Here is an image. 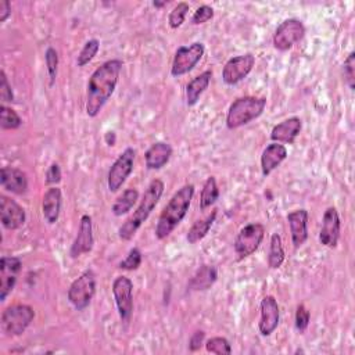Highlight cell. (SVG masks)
I'll return each instance as SVG.
<instances>
[{
	"label": "cell",
	"instance_id": "obj_9",
	"mask_svg": "<svg viewBox=\"0 0 355 355\" xmlns=\"http://www.w3.org/2000/svg\"><path fill=\"white\" fill-rule=\"evenodd\" d=\"M112 296L121 321L128 323L134 312V283L127 276H118L112 283Z\"/></svg>",
	"mask_w": 355,
	"mask_h": 355
},
{
	"label": "cell",
	"instance_id": "obj_36",
	"mask_svg": "<svg viewBox=\"0 0 355 355\" xmlns=\"http://www.w3.org/2000/svg\"><path fill=\"white\" fill-rule=\"evenodd\" d=\"M141 264H142V253H141L139 249L134 247L128 253L127 258L120 263V268L121 270H127V271H135V270H138L141 267Z\"/></svg>",
	"mask_w": 355,
	"mask_h": 355
},
{
	"label": "cell",
	"instance_id": "obj_4",
	"mask_svg": "<svg viewBox=\"0 0 355 355\" xmlns=\"http://www.w3.org/2000/svg\"><path fill=\"white\" fill-rule=\"evenodd\" d=\"M267 107V99L246 96L234 100L226 115V127L229 130L242 128L263 115Z\"/></svg>",
	"mask_w": 355,
	"mask_h": 355
},
{
	"label": "cell",
	"instance_id": "obj_7",
	"mask_svg": "<svg viewBox=\"0 0 355 355\" xmlns=\"http://www.w3.org/2000/svg\"><path fill=\"white\" fill-rule=\"evenodd\" d=\"M265 227L261 223H249L238 234L234 241V252L241 260L254 254L264 241Z\"/></svg>",
	"mask_w": 355,
	"mask_h": 355
},
{
	"label": "cell",
	"instance_id": "obj_27",
	"mask_svg": "<svg viewBox=\"0 0 355 355\" xmlns=\"http://www.w3.org/2000/svg\"><path fill=\"white\" fill-rule=\"evenodd\" d=\"M138 200H139V192L132 187L127 189L112 204V214L115 216H123L128 214Z\"/></svg>",
	"mask_w": 355,
	"mask_h": 355
},
{
	"label": "cell",
	"instance_id": "obj_19",
	"mask_svg": "<svg viewBox=\"0 0 355 355\" xmlns=\"http://www.w3.org/2000/svg\"><path fill=\"white\" fill-rule=\"evenodd\" d=\"M303 128L301 120L297 116L287 118V120L282 121L281 124L275 125L271 132V139L275 143H294L296 138L300 135Z\"/></svg>",
	"mask_w": 355,
	"mask_h": 355
},
{
	"label": "cell",
	"instance_id": "obj_35",
	"mask_svg": "<svg viewBox=\"0 0 355 355\" xmlns=\"http://www.w3.org/2000/svg\"><path fill=\"white\" fill-rule=\"evenodd\" d=\"M343 70H344V78H345L348 88L351 90H354V88H355V53L354 52H351L347 56V59L344 60Z\"/></svg>",
	"mask_w": 355,
	"mask_h": 355
},
{
	"label": "cell",
	"instance_id": "obj_13",
	"mask_svg": "<svg viewBox=\"0 0 355 355\" xmlns=\"http://www.w3.org/2000/svg\"><path fill=\"white\" fill-rule=\"evenodd\" d=\"M23 263L17 257H3L0 260V301H5L17 283V274Z\"/></svg>",
	"mask_w": 355,
	"mask_h": 355
},
{
	"label": "cell",
	"instance_id": "obj_28",
	"mask_svg": "<svg viewBox=\"0 0 355 355\" xmlns=\"http://www.w3.org/2000/svg\"><path fill=\"white\" fill-rule=\"evenodd\" d=\"M283 261H285V250H283L282 238L278 233H274L271 238V245H270L268 265L272 270H278L282 267Z\"/></svg>",
	"mask_w": 355,
	"mask_h": 355
},
{
	"label": "cell",
	"instance_id": "obj_30",
	"mask_svg": "<svg viewBox=\"0 0 355 355\" xmlns=\"http://www.w3.org/2000/svg\"><path fill=\"white\" fill-rule=\"evenodd\" d=\"M23 124L20 115L10 107L2 105L0 107V127L3 130H19Z\"/></svg>",
	"mask_w": 355,
	"mask_h": 355
},
{
	"label": "cell",
	"instance_id": "obj_1",
	"mask_svg": "<svg viewBox=\"0 0 355 355\" xmlns=\"http://www.w3.org/2000/svg\"><path fill=\"white\" fill-rule=\"evenodd\" d=\"M123 65L121 60H108L92 74L86 90V114L89 116H97L104 104L111 99Z\"/></svg>",
	"mask_w": 355,
	"mask_h": 355
},
{
	"label": "cell",
	"instance_id": "obj_26",
	"mask_svg": "<svg viewBox=\"0 0 355 355\" xmlns=\"http://www.w3.org/2000/svg\"><path fill=\"white\" fill-rule=\"evenodd\" d=\"M215 218H216V210L212 211V212H211L208 216H205L204 219H200V221L194 222V225H193V226L189 229V232H187V236H186L187 242H189L190 245H194V243L203 241V239L205 238V236L208 234V232H210L212 223L215 222Z\"/></svg>",
	"mask_w": 355,
	"mask_h": 355
},
{
	"label": "cell",
	"instance_id": "obj_17",
	"mask_svg": "<svg viewBox=\"0 0 355 355\" xmlns=\"http://www.w3.org/2000/svg\"><path fill=\"white\" fill-rule=\"evenodd\" d=\"M279 319L281 312L278 301L272 296H265L261 301V319L258 323L260 333L263 336H271L276 330Z\"/></svg>",
	"mask_w": 355,
	"mask_h": 355
},
{
	"label": "cell",
	"instance_id": "obj_3",
	"mask_svg": "<svg viewBox=\"0 0 355 355\" xmlns=\"http://www.w3.org/2000/svg\"><path fill=\"white\" fill-rule=\"evenodd\" d=\"M164 193V183L160 179H154L150 182L149 187L146 189L141 204L138 205L136 211L124 222V225L118 230V234L123 241H131L138 229L143 225V222L150 216L156 205L159 204L161 196Z\"/></svg>",
	"mask_w": 355,
	"mask_h": 355
},
{
	"label": "cell",
	"instance_id": "obj_38",
	"mask_svg": "<svg viewBox=\"0 0 355 355\" xmlns=\"http://www.w3.org/2000/svg\"><path fill=\"white\" fill-rule=\"evenodd\" d=\"M310 321H311V314L310 311L301 304L297 307V311H296V327L300 333H304L310 325Z\"/></svg>",
	"mask_w": 355,
	"mask_h": 355
},
{
	"label": "cell",
	"instance_id": "obj_39",
	"mask_svg": "<svg viewBox=\"0 0 355 355\" xmlns=\"http://www.w3.org/2000/svg\"><path fill=\"white\" fill-rule=\"evenodd\" d=\"M0 99H2L3 103L14 101V94H13L12 86L8 81V77H6L5 71L0 72Z\"/></svg>",
	"mask_w": 355,
	"mask_h": 355
},
{
	"label": "cell",
	"instance_id": "obj_25",
	"mask_svg": "<svg viewBox=\"0 0 355 355\" xmlns=\"http://www.w3.org/2000/svg\"><path fill=\"white\" fill-rule=\"evenodd\" d=\"M216 279H218L216 268L212 265H203L196 271V274L190 279L189 289L196 290V292L208 290L212 287V285L216 282Z\"/></svg>",
	"mask_w": 355,
	"mask_h": 355
},
{
	"label": "cell",
	"instance_id": "obj_8",
	"mask_svg": "<svg viewBox=\"0 0 355 355\" xmlns=\"http://www.w3.org/2000/svg\"><path fill=\"white\" fill-rule=\"evenodd\" d=\"M135 156H136V152L132 148H128L114 161V164L108 171V179H107L110 192L115 193L120 190L125 183V181L130 178V175L134 171Z\"/></svg>",
	"mask_w": 355,
	"mask_h": 355
},
{
	"label": "cell",
	"instance_id": "obj_6",
	"mask_svg": "<svg viewBox=\"0 0 355 355\" xmlns=\"http://www.w3.org/2000/svg\"><path fill=\"white\" fill-rule=\"evenodd\" d=\"M94 293H96V276L92 270H88L71 283L67 296H68V301L74 305L75 310L83 311L93 300Z\"/></svg>",
	"mask_w": 355,
	"mask_h": 355
},
{
	"label": "cell",
	"instance_id": "obj_31",
	"mask_svg": "<svg viewBox=\"0 0 355 355\" xmlns=\"http://www.w3.org/2000/svg\"><path fill=\"white\" fill-rule=\"evenodd\" d=\"M100 49V42L97 39H90L85 43V46L82 48L78 59H77V63H78V67H85L86 64H89L94 56L97 54Z\"/></svg>",
	"mask_w": 355,
	"mask_h": 355
},
{
	"label": "cell",
	"instance_id": "obj_42",
	"mask_svg": "<svg viewBox=\"0 0 355 355\" xmlns=\"http://www.w3.org/2000/svg\"><path fill=\"white\" fill-rule=\"evenodd\" d=\"M12 14V6L8 0H0V23H5Z\"/></svg>",
	"mask_w": 355,
	"mask_h": 355
},
{
	"label": "cell",
	"instance_id": "obj_23",
	"mask_svg": "<svg viewBox=\"0 0 355 355\" xmlns=\"http://www.w3.org/2000/svg\"><path fill=\"white\" fill-rule=\"evenodd\" d=\"M172 148L165 142H157L150 146L145 154L146 167L149 170H161L171 159Z\"/></svg>",
	"mask_w": 355,
	"mask_h": 355
},
{
	"label": "cell",
	"instance_id": "obj_2",
	"mask_svg": "<svg viewBox=\"0 0 355 355\" xmlns=\"http://www.w3.org/2000/svg\"><path fill=\"white\" fill-rule=\"evenodd\" d=\"M194 196V186L185 185L181 187L170 200V203L163 210L157 226H156V236L157 239L163 241L172 233V230L183 221L186 216L192 200Z\"/></svg>",
	"mask_w": 355,
	"mask_h": 355
},
{
	"label": "cell",
	"instance_id": "obj_16",
	"mask_svg": "<svg viewBox=\"0 0 355 355\" xmlns=\"http://www.w3.org/2000/svg\"><path fill=\"white\" fill-rule=\"evenodd\" d=\"M93 245H94V239H93L92 218L89 215H82L77 238L70 250V256L72 258H78L82 254L90 253L93 249Z\"/></svg>",
	"mask_w": 355,
	"mask_h": 355
},
{
	"label": "cell",
	"instance_id": "obj_20",
	"mask_svg": "<svg viewBox=\"0 0 355 355\" xmlns=\"http://www.w3.org/2000/svg\"><path fill=\"white\" fill-rule=\"evenodd\" d=\"M0 183H2L3 189L14 194H24L28 189L27 174L13 167L2 168V172H0Z\"/></svg>",
	"mask_w": 355,
	"mask_h": 355
},
{
	"label": "cell",
	"instance_id": "obj_37",
	"mask_svg": "<svg viewBox=\"0 0 355 355\" xmlns=\"http://www.w3.org/2000/svg\"><path fill=\"white\" fill-rule=\"evenodd\" d=\"M212 19H214V9L207 6V5H203L194 12V14L192 17V24L200 26V24H204V23H207Z\"/></svg>",
	"mask_w": 355,
	"mask_h": 355
},
{
	"label": "cell",
	"instance_id": "obj_15",
	"mask_svg": "<svg viewBox=\"0 0 355 355\" xmlns=\"http://www.w3.org/2000/svg\"><path fill=\"white\" fill-rule=\"evenodd\" d=\"M340 227L341 222L337 210L334 207H329L323 214L322 227L319 233L321 243L329 249H334L340 239Z\"/></svg>",
	"mask_w": 355,
	"mask_h": 355
},
{
	"label": "cell",
	"instance_id": "obj_40",
	"mask_svg": "<svg viewBox=\"0 0 355 355\" xmlns=\"http://www.w3.org/2000/svg\"><path fill=\"white\" fill-rule=\"evenodd\" d=\"M60 181H61V170H60L59 164L53 163L46 172V183L48 185H57Z\"/></svg>",
	"mask_w": 355,
	"mask_h": 355
},
{
	"label": "cell",
	"instance_id": "obj_21",
	"mask_svg": "<svg viewBox=\"0 0 355 355\" xmlns=\"http://www.w3.org/2000/svg\"><path fill=\"white\" fill-rule=\"evenodd\" d=\"M287 159V149L281 143H272L267 146L261 156V170L263 175L268 176L274 170H276Z\"/></svg>",
	"mask_w": 355,
	"mask_h": 355
},
{
	"label": "cell",
	"instance_id": "obj_11",
	"mask_svg": "<svg viewBox=\"0 0 355 355\" xmlns=\"http://www.w3.org/2000/svg\"><path fill=\"white\" fill-rule=\"evenodd\" d=\"M204 52H205L204 45L200 42L179 48L175 53L172 68H171L172 77H182L190 72L197 65V63L203 59Z\"/></svg>",
	"mask_w": 355,
	"mask_h": 355
},
{
	"label": "cell",
	"instance_id": "obj_22",
	"mask_svg": "<svg viewBox=\"0 0 355 355\" xmlns=\"http://www.w3.org/2000/svg\"><path fill=\"white\" fill-rule=\"evenodd\" d=\"M61 201H63V194L59 187L54 186L46 190L42 201V211L48 223L53 225L59 221L60 211H61Z\"/></svg>",
	"mask_w": 355,
	"mask_h": 355
},
{
	"label": "cell",
	"instance_id": "obj_34",
	"mask_svg": "<svg viewBox=\"0 0 355 355\" xmlns=\"http://www.w3.org/2000/svg\"><path fill=\"white\" fill-rule=\"evenodd\" d=\"M45 59H46L48 74H49V78H50V85L53 86L54 82H56V78H57V68H59V54H57L56 49L49 48L46 50Z\"/></svg>",
	"mask_w": 355,
	"mask_h": 355
},
{
	"label": "cell",
	"instance_id": "obj_12",
	"mask_svg": "<svg viewBox=\"0 0 355 355\" xmlns=\"http://www.w3.org/2000/svg\"><path fill=\"white\" fill-rule=\"evenodd\" d=\"M254 64H256V56L252 53L230 59L222 70L223 82L230 86L239 83L252 72Z\"/></svg>",
	"mask_w": 355,
	"mask_h": 355
},
{
	"label": "cell",
	"instance_id": "obj_29",
	"mask_svg": "<svg viewBox=\"0 0 355 355\" xmlns=\"http://www.w3.org/2000/svg\"><path fill=\"white\" fill-rule=\"evenodd\" d=\"M219 197V190H218V185L214 176L207 178L203 190H201V196H200V208L201 210H207L208 207H211Z\"/></svg>",
	"mask_w": 355,
	"mask_h": 355
},
{
	"label": "cell",
	"instance_id": "obj_41",
	"mask_svg": "<svg viewBox=\"0 0 355 355\" xmlns=\"http://www.w3.org/2000/svg\"><path fill=\"white\" fill-rule=\"evenodd\" d=\"M204 337H205V333H204L203 330L194 332L193 336H192L190 340H189V348H190V351H197V349H200V347L203 345Z\"/></svg>",
	"mask_w": 355,
	"mask_h": 355
},
{
	"label": "cell",
	"instance_id": "obj_14",
	"mask_svg": "<svg viewBox=\"0 0 355 355\" xmlns=\"http://www.w3.org/2000/svg\"><path fill=\"white\" fill-rule=\"evenodd\" d=\"M26 211L17 201L6 196L0 197V221L6 229L17 230L26 223Z\"/></svg>",
	"mask_w": 355,
	"mask_h": 355
},
{
	"label": "cell",
	"instance_id": "obj_10",
	"mask_svg": "<svg viewBox=\"0 0 355 355\" xmlns=\"http://www.w3.org/2000/svg\"><path fill=\"white\" fill-rule=\"evenodd\" d=\"M305 37V27L297 19L285 20L275 31L274 46L281 52L292 49L296 43L301 42Z\"/></svg>",
	"mask_w": 355,
	"mask_h": 355
},
{
	"label": "cell",
	"instance_id": "obj_5",
	"mask_svg": "<svg viewBox=\"0 0 355 355\" xmlns=\"http://www.w3.org/2000/svg\"><path fill=\"white\" fill-rule=\"evenodd\" d=\"M35 311L32 307L26 304H17L6 308L2 314V330L8 336H21L27 327L32 323Z\"/></svg>",
	"mask_w": 355,
	"mask_h": 355
},
{
	"label": "cell",
	"instance_id": "obj_18",
	"mask_svg": "<svg viewBox=\"0 0 355 355\" xmlns=\"http://www.w3.org/2000/svg\"><path fill=\"white\" fill-rule=\"evenodd\" d=\"M308 211L304 208L296 210L287 215L292 242L296 249L301 247L308 239Z\"/></svg>",
	"mask_w": 355,
	"mask_h": 355
},
{
	"label": "cell",
	"instance_id": "obj_32",
	"mask_svg": "<svg viewBox=\"0 0 355 355\" xmlns=\"http://www.w3.org/2000/svg\"><path fill=\"white\" fill-rule=\"evenodd\" d=\"M189 12V5L185 3V2H181L178 3L172 12L170 13V17H168V24L172 30H178L183 23H185V19H186V14Z\"/></svg>",
	"mask_w": 355,
	"mask_h": 355
},
{
	"label": "cell",
	"instance_id": "obj_24",
	"mask_svg": "<svg viewBox=\"0 0 355 355\" xmlns=\"http://www.w3.org/2000/svg\"><path fill=\"white\" fill-rule=\"evenodd\" d=\"M211 78H212V71L207 70L203 74H200L199 77L193 78L187 83V86H186V101H187V105H194L200 100L201 94L208 89Z\"/></svg>",
	"mask_w": 355,
	"mask_h": 355
},
{
	"label": "cell",
	"instance_id": "obj_33",
	"mask_svg": "<svg viewBox=\"0 0 355 355\" xmlns=\"http://www.w3.org/2000/svg\"><path fill=\"white\" fill-rule=\"evenodd\" d=\"M205 348L211 354L229 355L232 352L230 343L225 337H212L205 343Z\"/></svg>",
	"mask_w": 355,
	"mask_h": 355
},
{
	"label": "cell",
	"instance_id": "obj_43",
	"mask_svg": "<svg viewBox=\"0 0 355 355\" xmlns=\"http://www.w3.org/2000/svg\"><path fill=\"white\" fill-rule=\"evenodd\" d=\"M170 2H167V0H165V2H157V0H156V2H153V6L154 8H164V6H167Z\"/></svg>",
	"mask_w": 355,
	"mask_h": 355
}]
</instances>
